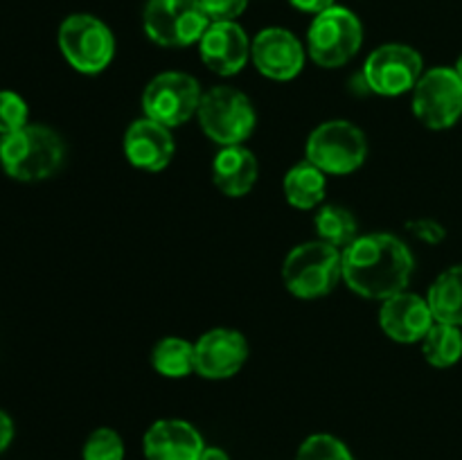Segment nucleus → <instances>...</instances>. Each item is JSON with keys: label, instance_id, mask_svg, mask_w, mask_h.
Segmentation results:
<instances>
[{"label": "nucleus", "instance_id": "f257e3e1", "mask_svg": "<svg viewBox=\"0 0 462 460\" xmlns=\"http://www.w3.org/2000/svg\"><path fill=\"white\" fill-rule=\"evenodd\" d=\"M343 282L368 300L406 291L415 269L409 244L391 233L359 235L341 253Z\"/></svg>", "mask_w": 462, "mask_h": 460}, {"label": "nucleus", "instance_id": "f03ea898", "mask_svg": "<svg viewBox=\"0 0 462 460\" xmlns=\"http://www.w3.org/2000/svg\"><path fill=\"white\" fill-rule=\"evenodd\" d=\"M66 156L61 135L45 124H27L0 138V165L14 180L36 183L59 171Z\"/></svg>", "mask_w": 462, "mask_h": 460}, {"label": "nucleus", "instance_id": "7ed1b4c3", "mask_svg": "<svg viewBox=\"0 0 462 460\" xmlns=\"http://www.w3.org/2000/svg\"><path fill=\"white\" fill-rule=\"evenodd\" d=\"M341 253L320 239L298 244L282 262V282L291 296L300 300H316L337 289L343 280Z\"/></svg>", "mask_w": 462, "mask_h": 460}, {"label": "nucleus", "instance_id": "20e7f679", "mask_svg": "<svg viewBox=\"0 0 462 460\" xmlns=\"http://www.w3.org/2000/svg\"><path fill=\"white\" fill-rule=\"evenodd\" d=\"M364 23L352 9L334 5L316 14L307 30V54L320 68H341L359 54Z\"/></svg>", "mask_w": 462, "mask_h": 460}, {"label": "nucleus", "instance_id": "39448f33", "mask_svg": "<svg viewBox=\"0 0 462 460\" xmlns=\"http://www.w3.org/2000/svg\"><path fill=\"white\" fill-rule=\"evenodd\" d=\"M197 117L203 133L219 147L244 144L257 124V113L251 97L233 86H215L203 90Z\"/></svg>", "mask_w": 462, "mask_h": 460}, {"label": "nucleus", "instance_id": "423d86ee", "mask_svg": "<svg viewBox=\"0 0 462 460\" xmlns=\"http://www.w3.org/2000/svg\"><path fill=\"white\" fill-rule=\"evenodd\" d=\"M59 50L81 75H99L116 57V36L102 18L93 14H70L59 25Z\"/></svg>", "mask_w": 462, "mask_h": 460}, {"label": "nucleus", "instance_id": "0eeeda50", "mask_svg": "<svg viewBox=\"0 0 462 460\" xmlns=\"http://www.w3.org/2000/svg\"><path fill=\"white\" fill-rule=\"evenodd\" d=\"M305 158L329 176H346L368 158V138L350 120H328L305 143Z\"/></svg>", "mask_w": 462, "mask_h": 460}, {"label": "nucleus", "instance_id": "6e6552de", "mask_svg": "<svg viewBox=\"0 0 462 460\" xmlns=\"http://www.w3.org/2000/svg\"><path fill=\"white\" fill-rule=\"evenodd\" d=\"M210 18L201 0H147L143 27L161 48H189L206 34Z\"/></svg>", "mask_w": 462, "mask_h": 460}, {"label": "nucleus", "instance_id": "1a4fd4ad", "mask_svg": "<svg viewBox=\"0 0 462 460\" xmlns=\"http://www.w3.org/2000/svg\"><path fill=\"white\" fill-rule=\"evenodd\" d=\"M201 97L203 90L197 77L180 70H167L144 86L143 113L149 120L176 129L197 115Z\"/></svg>", "mask_w": 462, "mask_h": 460}, {"label": "nucleus", "instance_id": "9d476101", "mask_svg": "<svg viewBox=\"0 0 462 460\" xmlns=\"http://www.w3.org/2000/svg\"><path fill=\"white\" fill-rule=\"evenodd\" d=\"M424 75V59L413 45L383 43L368 54L361 70L364 86L383 97L413 93Z\"/></svg>", "mask_w": 462, "mask_h": 460}, {"label": "nucleus", "instance_id": "9b49d317", "mask_svg": "<svg viewBox=\"0 0 462 460\" xmlns=\"http://www.w3.org/2000/svg\"><path fill=\"white\" fill-rule=\"evenodd\" d=\"M413 113L427 129H451L462 117V79L456 68L424 70L413 88Z\"/></svg>", "mask_w": 462, "mask_h": 460}, {"label": "nucleus", "instance_id": "f8f14e48", "mask_svg": "<svg viewBox=\"0 0 462 460\" xmlns=\"http://www.w3.org/2000/svg\"><path fill=\"white\" fill-rule=\"evenodd\" d=\"M248 359V341L233 327H215L194 343V374L210 382L230 379Z\"/></svg>", "mask_w": 462, "mask_h": 460}, {"label": "nucleus", "instance_id": "ddd939ff", "mask_svg": "<svg viewBox=\"0 0 462 460\" xmlns=\"http://www.w3.org/2000/svg\"><path fill=\"white\" fill-rule=\"evenodd\" d=\"M251 61L266 79L291 81L305 68V45L287 27H264L251 41Z\"/></svg>", "mask_w": 462, "mask_h": 460}, {"label": "nucleus", "instance_id": "4468645a", "mask_svg": "<svg viewBox=\"0 0 462 460\" xmlns=\"http://www.w3.org/2000/svg\"><path fill=\"white\" fill-rule=\"evenodd\" d=\"M199 54L208 70L219 77H233L246 68L251 59V39L235 23H210L199 41Z\"/></svg>", "mask_w": 462, "mask_h": 460}, {"label": "nucleus", "instance_id": "2eb2a0df", "mask_svg": "<svg viewBox=\"0 0 462 460\" xmlns=\"http://www.w3.org/2000/svg\"><path fill=\"white\" fill-rule=\"evenodd\" d=\"M433 323L436 318H433L427 298L418 296V293L402 291L382 300L379 325L391 341L404 343V345L422 343Z\"/></svg>", "mask_w": 462, "mask_h": 460}, {"label": "nucleus", "instance_id": "dca6fc26", "mask_svg": "<svg viewBox=\"0 0 462 460\" xmlns=\"http://www.w3.org/2000/svg\"><path fill=\"white\" fill-rule=\"evenodd\" d=\"M125 156L135 170L162 171L176 153L174 135L170 126L153 122L149 117H138L131 122L125 133Z\"/></svg>", "mask_w": 462, "mask_h": 460}, {"label": "nucleus", "instance_id": "f3484780", "mask_svg": "<svg viewBox=\"0 0 462 460\" xmlns=\"http://www.w3.org/2000/svg\"><path fill=\"white\" fill-rule=\"evenodd\" d=\"M143 449L147 460H199L206 445L185 419H158L144 433Z\"/></svg>", "mask_w": 462, "mask_h": 460}, {"label": "nucleus", "instance_id": "a211bd4d", "mask_svg": "<svg viewBox=\"0 0 462 460\" xmlns=\"http://www.w3.org/2000/svg\"><path fill=\"white\" fill-rule=\"evenodd\" d=\"M260 165L255 153L244 144L221 147L212 161V183L221 194L230 198H242L255 188Z\"/></svg>", "mask_w": 462, "mask_h": 460}, {"label": "nucleus", "instance_id": "6ab92c4d", "mask_svg": "<svg viewBox=\"0 0 462 460\" xmlns=\"http://www.w3.org/2000/svg\"><path fill=\"white\" fill-rule=\"evenodd\" d=\"M284 198L296 210H316L328 192V174L305 158L293 165L282 179Z\"/></svg>", "mask_w": 462, "mask_h": 460}, {"label": "nucleus", "instance_id": "aec40b11", "mask_svg": "<svg viewBox=\"0 0 462 460\" xmlns=\"http://www.w3.org/2000/svg\"><path fill=\"white\" fill-rule=\"evenodd\" d=\"M427 302L436 323L462 327V264L449 266L433 280Z\"/></svg>", "mask_w": 462, "mask_h": 460}, {"label": "nucleus", "instance_id": "412c9836", "mask_svg": "<svg viewBox=\"0 0 462 460\" xmlns=\"http://www.w3.org/2000/svg\"><path fill=\"white\" fill-rule=\"evenodd\" d=\"M316 239L332 244L338 251L350 246L359 237V221L347 207L341 206H320L314 215Z\"/></svg>", "mask_w": 462, "mask_h": 460}, {"label": "nucleus", "instance_id": "4be33fe9", "mask_svg": "<svg viewBox=\"0 0 462 460\" xmlns=\"http://www.w3.org/2000/svg\"><path fill=\"white\" fill-rule=\"evenodd\" d=\"M152 365L161 377L183 379L194 374V343L180 336H165L153 345Z\"/></svg>", "mask_w": 462, "mask_h": 460}, {"label": "nucleus", "instance_id": "5701e85b", "mask_svg": "<svg viewBox=\"0 0 462 460\" xmlns=\"http://www.w3.org/2000/svg\"><path fill=\"white\" fill-rule=\"evenodd\" d=\"M422 354L433 368H451L462 359V327L433 323L422 338Z\"/></svg>", "mask_w": 462, "mask_h": 460}, {"label": "nucleus", "instance_id": "b1692460", "mask_svg": "<svg viewBox=\"0 0 462 460\" xmlns=\"http://www.w3.org/2000/svg\"><path fill=\"white\" fill-rule=\"evenodd\" d=\"M84 460H125V442L116 428L99 427L86 437Z\"/></svg>", "mask_w": 462, "mask_h": 460}, {"label": "nucleus", "instance_id": "393cba45", "mask_svg": "<svg viewBox=\"0 0 462 460\" xmlns=\"http://www.w3.org/2000/svg\"><path fill=\"white\" fill-rule=\"evenodd\" d=\"M296 460H355L350 449L329 433H314L298 449Z\"/></svg>", "mask_w": 462, "mask_h": 460}, {"label": "nucleus", "instance_id": "a878e982", "mask_svg": "<svg viewBox=\"0 0 462 460\" xmlns=\"http://www.w3.org/2000/svg\"><path fill=\"white\" fill-rule=\"evenodd\" d=\"M30 108L27 102L14 90H0V135L16 133L18 129L30 124Z\"/></svg>", "mask_w": 462, "mask_h": 460}, {"label": "nucleus", "instance_id": "bb28decb", "mask_svg": "<svg viewBox=\"0 0 462 460\" xmlns=\"http://www.w3.org/2000/svg\"><path fill=\"white\" fill-rule=\"evenodd\" d=\"M210 23H235L248 7V0H201Z\"/></svg>", "mask_w": 462, "mask_h": 460}, {"label": "nucleus", "instance_id": "cd10ccee", "mask_svg": "<svg viewBox=\"0 0 462 460\" xmlns=\"http://www.w3.org/2000/svg\"><path fill=\"white\" fill-rule=\"evenodd\" d=\"M406 225H409V230L415 237L422 239V242L427 244H440L447 235L445 225L438 224L436 219H413Z\"/></svg>", "mask_w": 462, "mask_h": 460}, {"label": "nucleus", "instance_id": "c85d7f7f", "mask_svg": "<svg viewBox=\"0 0 462 460\" xmlns=\"http://www.w3.org/2000/svg\"><path fill=\"white\" fill-rule=\"evenodd\" d=\"M289 5H291L293 9H298V12L302 14H311V16H316V14L325 12V9L334 7V0H289Z\"/></svg>", "mask_w": 462, "mask_h": 460}, {"label": "nucleus", "instance_id": "c756f323", "mask_svg": "<svg viewBox=\"0 0 462 460\" xmlns=\"http://www.w3.org/2000/svg\"><path fill=\"white\" fill-rule=\"evenodd\" d=\"M14 437V422L5 410H0V454L12 445Z\"/></svg>", "mask_w": 462, "mask_h": 460}, {"label": "nucleus", "instance_id": "7c9ffc66", "mask_svg": "<svg viewBox=\"0 0 462 460\" xmlns=\"http://www.w3.org/2000/svg\"><path fill=\"white\" fill-rule=\"evenodd\" d=\"M199 460H230V455L221 446H206Z\"/></svg>", "mask_w": 462, "mask_h": 460}, {"label": "nucleus", "instance_id": "2f4dec72", "mask_svg": "<svg viewBox=\"0 0 462 460\" xmlns=\"http://www.w3.org/2000/svg\"><path fill=\"white\" fill-rule=\"evenodd\" d=\"M454 68H456V72H458V77L462 79V54L458 57V61H456Z\"/></svg>", "mask_w": 462, "mask_h": 460}]
</instances>
